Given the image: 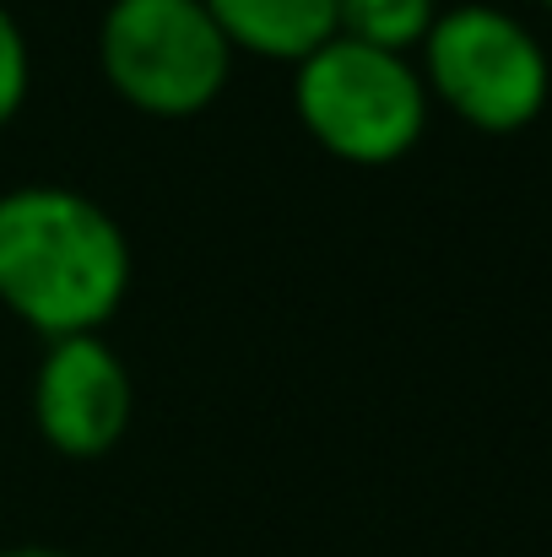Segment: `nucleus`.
Masks as SVG:
<instances>
[{"label":"nucleus","mask_w":552,"mask_h":557,"mask_svg":"<svg viewBox=\"0 0 552 557\" xmlns=\"http://www.w3.org/2000/svg\"><path fill=\"white\" fill-rule=\"evenodd\" d=\"M131 244L120 222L60 185H22L0 195V304L60 336H98L103 320L125 304Z\"/></svg>","instance_id":"f257e3e1"},{"label":"nucleus","mask_w":552,"mask_h":557,"mask_svg":"<svg viewBox=\"0 0 552 557\" xmlns=\"http://www.w3.org/2000/svg\"><path fill=\"white\" fill-rule=\"evenodd\" d=\"M293 103L331 158L364 169L406 158L428 125V82L412 71V60L342 33L298 60Z\"/></svg>","instance_id":"f03ea898"},{"label":"nucleus","mask_w":552,"mask_h":557,"mask_svg":"<svg viewBox=\"0 0 552 557\" xmlns=\"http://www.w3.org/2000/svg\"><path fill=\"white\" fill-rule=\"evenodd\" d=\"M98 60L125 103L158 120H184L222 92L233 44L206 0H114L98 27Z\"/></svg>","instance_id":"7ed1b4c3"},{"label":"nucleus","mask_w":552,"mask_h":557,"mask_svg":"<svg viewBox=\"0 0 552 557\" xmlns=\"http://www.w3.org/2000/svg\"><path fill=\"white\" fill-rule=\"evenodd\" d=\"M422 82L433 87V98L488 136L526 131L548 103V54L531 38V27L499 5L439 11V22L422 38Z\"/></svg>","instance_id":"20e7f679"},{"label":"nucleus","mask_w":552,"mask_h":557,"mask_svg":"<svg viewBox=\"0 0 552 557\" xmlns=\"http://www.w3.org/2000/svg\"><path fill=\"white\" fill-rule=\"evenodd\" d=\"M33 411L60 455H109L131 428V373L98 336H60L38 363Z\"/></svg>","instance_id":"39448f33"},{"label":"nucleus","mask_w":552,"mask_h":557,"mask_svg":"<svg viewBox=\"0 0 552 557\" xmlns=\"http://www.w3.org/2000/svg\"><path fill=\"white\" fill-rule=\"evenodd\" d=\"M222 38L260 60H304L336 38V0H206Z\"/></svg>","instance_id":"423d86ee"},{"label":"nucleus","mask_w":552,"mask_h":557,"mask_svg":"<svg viewBox=\"0 0 552 557\" xmlns=\"http://www.w3.org/2000/svg\"><path fill=\"white\" fill-rule=\"evenodd\" d=\"M433 22H439V0H336V33L390 54L417 49Z\"/></svg>","instance_id":"0eeeda50"},{"label":"nucleus","mask_w":552,"mask_h":557,"mask_svg":"<svg viewBox=\"0 0 552 557\" xmlns=\"http://www.w3.org/2000/svg\"><path fill=\"white\" fill-rule=\"evenodd\" d=\"M22 98H27V38L0 5V125L22 109Z\"/></svg>","instance_id":"6e6552de"},{"label":"nucleus","mask_w":552,"mask_h":557,"mask_svg":"<svg viewBox=\"0 0 552 557\" xmlns=\"http://www.w3.org/2000/svg\"><path fill=\"white\" fill-rule=\"evenodd\" d=\"M0 557H71V553H49V547H11V553Z\"/></svg>","instance_id":"1a4fd4ad"},{"label":"nucleus","mask_w":552,"mask_h":557,"mask_svg":"<svg viewBox=\"0 0 552 557\" xmlns=\"http://www.w3.org/2000/svg\"><path fill=\"white\" fill-rule=\"evenodd\" d=\"M542 5H548V11H552V0H542Z\"/></svg>","instance_id":"9d476101"}]
</instances>
